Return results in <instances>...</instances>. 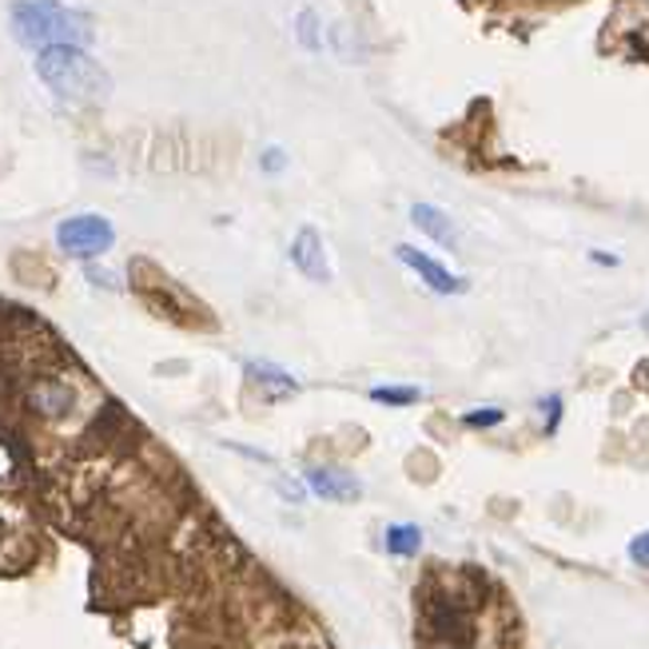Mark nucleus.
Masks as SVG:
<instances>
[{
    "label": "nucleus",
    "instance_id": "obj_1",
    "mask_svg": "<svg viewBox=\"0 0 649 649\" xmlns=\"http://www.w3.org/2000/svg\"><path fill=\"white\" fill-rule=\"evenodd\" d=\"M36 76L44 88L64 104H104L112 96V81L101 64L84 56L81 44H52L36 56Z\"/></svg>",
    "mask_w": 649,
    "mask_h": 649
},
{
    "label": "nucleus",
    "instance_id": "obj_2",
    "mask_svg": "<svg viewBox=\"0 0 649 649\" xmlns=\"http://www.w3.org/2000/svg\"><path fill=\"white\" fill-rule=\"evenodd\" d=\"M9 29L24 49L84 44L92 36V17L81 9H69L61 0H17L9 9Z\"/></svg>",
    "mask_w": 649,
    "mask_h": 649
},
{
    "label": "nucleus",
    "instance_id": "obj_3",
    "mask_svg": "<svg viewBox=\"0 0 649 649\" xmlns=\"http://www.w3.org/2000/svg\"><path fill=\"white\" fill-rule=\"evenodd\" d=\"M56 243L72 260H96V255H104L116 243V228L104 216H96V211H84V216H69L56 228Z\"/></svg>",
    "mask_w": 649,
    "mask_h": 649
},
{
    "label": "nucleus",
    "instance_id": "obj_4",
    "mask_svg": "<svg viewBox=\"0 0 649 649\" xmlns=\"http://www.w3.org/2000/svg\"><path fill=\"white\" fill-rule=\"evenodd\" d=\"M395 255H399L402 263H407L410 271H419L422 283H427L430 291H439V295H454V291L467 287V280H459V275H450L447 268H439V263L430 260V255H422L419 248H410V243H399L395 248Z\"/></svg>",
    "mask_w": 649,
    "mask_h": 649
},
{
    "label": "nucleus",
    "instance_id": "obj_5",
    "mask_svg": "<svg viewBox=\"0 0 649 649\" xmlns=\"http://www.w3.org/2000/svg\"><path fill=\"white\" fill-rule=\"evenodd\" d=\"M307 482H311V490L320 494V499H327V502H355L363 494V486H359V479L350 474V470H339V467H320V470H311L307 474Z\"/></svg>",
    "mask_w": 649,
    "mask_h": 649
},
{
    "label": "nucleus",
    "instance_id": "obj_6",
    "mask_svg": "<svg viewBox=\"0 0 649 649\" xmlns=\"http://www.w3.org/2000/svg\"><path fill=\"white\" fill-rule=\"evenodd\" d=\"M291 263L307 275V280L315 283H327V255H323V243H320V231L315 228H303L300 235H295V243H291Z\"/></svg>",
    "mask_w": 649,
    "mask_h": 649
},
{
    "label": "nucleus",
    "instance_id": "obj_7",
    "mask_svg": "<svg viewBox=\"0 0 649 649\" xmlns=\"http://www.w3.org/2000/svg\"><path fill=\"white\" fill-rule=\"evenodd\" d=\"M410 220H415V228L427 231L430 240H439L442 248H459V235H454V223H450L447 211L430 208V203H415V208H410Z\"/></svg>",
    "mask_w": 649,
    "mask_h": 649
},
{
    "label": "nucleus",
    "instance_id": "obj_8",
    "mask_svg": "<svg viewBox=\"0 0 649 649\" xmlns=\"http://www.w3.org/2000/svg\"><path fill=\"white\" fill-rule=\"evenodd\" d=\"M248 379L260 383L271 399H283V395H295V390H300V383L291 379L287 370L271 367V363H248Z\"/></svg>",
    "mask_w": 649,
    "mask_h": 649
},
{
    "label": "nucleus",
    "instance_id": "obj_9",
    "mask_svg": "<svg viewBox=\"0 0 649 649\" xmlns=\"http://www.w3.org/2000/svg\"><path fill=\"white\" fill-rule=\"evenodd\" d=\"M422 546V530L410 526V522H399V526L387 530V549L395 554V558H415Z\"/></svg>",
    "mask_w": 649,
    "mask_h": 649
},
{
    "label": "nucleus",
    "instance_id": "obj_10",
    "mask_svg": "<svg viewBox=\"0 0 649 649\" xmlns=\"http://www.w3.org/2000/svg\"><path fill=\"white\" fill-rule=\"evenodd\" d=\"M41 395H49V402H36V407L44 410V415H61V410L72 407V390L61 387V383H44Z\"/></svg>",
    "mask_w": 649,
    "mask_h": 649
},
{
    "label": "nucleus",
    "instance_id": "obj_11",
    "mask_svg": "<svg viewBox=\"0 0 649 649\" xmlns=\"http://www.w3.org/2000/svg\"><path fill=\"white\" fill-rule=\"evenodd\" d=\"M419 399V390L415 387H399V390H390V387H379L375 390V402H387V407H407V402Z\"/></svg>",
    "mask_w": 649,
    "mask_h": 649
},
{
    "label": "nucleus",
    "instance_id": "obj_12",
    "mask_svg": "<svg viewBox=\"0 0 649 649\" xmlns=\"http://www.w3.org/2000/svg\"><path fill=\"white\" fill-rule=\"evenodd\" d=\"M462 422H467V427H499V422H502V410H499V407H490V410H470V415H467Z\"/></svg>",
    "mask_w": 649,
    "mask_h": 649
},
{
    "label": "nucleus",
    "instance_id": "obj_13",
    "mask_svg": "<svg viewBox=\"0 0 649 649\" xmlns=\"http://www.w3.org/2000/svg\"><path fill=\"white\" fill-rule=\"evenodd\" d=\"M629 558L638 562L641 569H649V530H646V534H638L634 542H629Z\"/></svg>",
    "mask_w": 649,
    "mask_h": 649
},
{
    "label": "nucleus",
    "instance_id": "obj_14",
    "mask_svg": "<svg viewBox=\"0 0 649 649\" xmlns=\"http://www.w3.org/2000/svg\"><path fill=\"white\" fill-rule=\"evenodd\" d=\"M300 24H303V44H307V49H320V41H315V17H311V12H303Z\"/></svg>",
    "mask_w": 649,
    "mask_h": 649
},
{
    "label": "nucleus",
    "instance_id": "obj_15",
    "mask_svg": "<svg viewBox=\"0 0 649 649\" xmlns=\"http://www.w3.org/2000/svg\"><path fill=\"white\" fill-rule=\"evenodd\" d=\"M283 151H268V156H263V168H271V171H280L283 168Z\"/></svg>",
    "mask_w": 649,
    "mask_h": 649
}]
</instances>
